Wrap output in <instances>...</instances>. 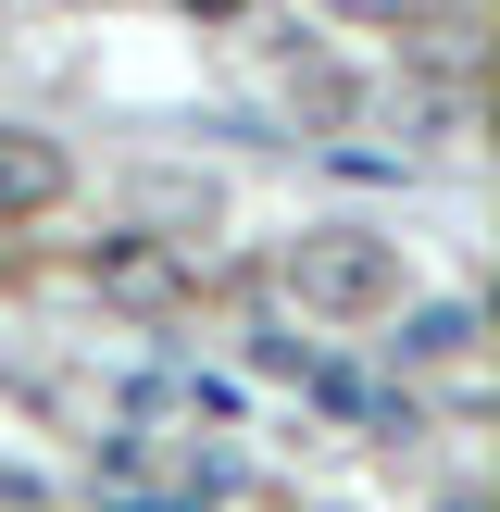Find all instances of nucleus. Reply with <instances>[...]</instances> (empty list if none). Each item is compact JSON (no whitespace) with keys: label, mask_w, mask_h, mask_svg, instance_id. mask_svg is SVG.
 <instances>
[{"label":"nucleus","mask_w":500,"mask_h":512,"mask_svg":"<svg viewBox=\"0 0 500 512\" xmlns=\"http://www.w3.org/2000/svg\"><path fill=\"white\" fill-rule=\"evenodd\" d=\"M288 300L325 313V325L400 313V238H375V225H300L288 238Z\"/></svg>","instance_id":"f257e3e1"},{"label":"nucleus","mask_w":500,"mask_h":512,"mask_svg":"<svg viewBox=\"0 0 500 512\" xmlns=\"http://www.w3.org/2000/svg\"><path fill=\"white\" fill-rule=\"evenodd\" d=\"M88 288L113 300V313L163 325V313H188V300H200V263H188L175 238H150V225H100V238H88Z\"/></svg>","instance_id":"f03ea898"},{"label":"nucleus","mask_w":500,"mask_h":512,"mask_svg":"<svg viewBox=\"0 0 500 512\" xmlns=\"http://www.w3.org/2000/svg\"><path fill=\"white\" fill-rule=\"evenodd\" d=\"M63 200H75L63 138H38V125H0V225H38V213H63Z\"/></svg>","instance_id":"7ed1b4c3"},{"label":"nucleus","mask_w":500,"mask_h":512,"mask_svg":"<svg viewBox=\"0 0 500 512\" xmlns=\"http://www.w3.org/2000/svg\"><path fill=\"white\" fill-rule=\"evenodd\" d=\"M400 363H413V375H450V363H475V313H463V300H425V313L400 325Z\"/></svg>","instance_id":"20e7f679"},{"label":"nucleus","mask_w":500,"mask_h":512,"mask_svg":"<svg viewBox=\"0 0 500 512\" xmlns=\"http://www.w3.org/2000/svg\"><path fill=\"white\" fill-rule=\"evenodd\" d=\"M175 13H200V25H238V13H250V0H175Z\"/></svg>","instance_id":"39448f33"},{"label":"nucleus","mask_w":500,"mask_h":512,"mask_svg":"<svg viewBox=\"0 0 500 512\" xmlns=\"http://www.w3.org/2000/svg\"><path fill=\"white\" fill-rule=\"evenodd\" d=\"M325 13H400V0H325Z\"/></svg>","instance_id":"423d86ee"},{"label":"nucleus","mask_w":500,"mask_h":512,"mask_svg":"<svg viewBox=\"0 0 500 512\" xmlns=\"http://www.w3.org/2000/svg\"><path fill=\"white\" fill-rule=\"evenodd\" d=\"M450 512H475V500H450Z\"/></svg>","instance_id":"0eeeda50"}]
</instances>
